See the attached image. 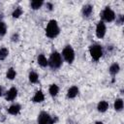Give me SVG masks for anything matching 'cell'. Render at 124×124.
Segmentation results:
<instances>
[{
    "label": "cell",
    "mask_w": 124,
    "mask_h": 124,
    "mask_svg": "<svg viewBox=\"0 0 124 124\" xmlns=\"http://www.w3.org/2000/svg\"><path fill=\"white\" fill-rule=\"evenodd\" d=\"M46 36L49 39L56 38L60 33V28L55 19H50L46 27Z\"/></svg>",
    "instance_id": "6da1fadb"
},
{
    "label": "cell",
    "mask_w": 124,
    "mask_h": 124,
    "mask_svg": "<svg viewBox=\"0 0 124 124\" xmlns=\"http://www.w3.org/2000/svg\"><path fill=\"white\" fill-rule=\"evenodd\" d=\"M47 61H48V66L52 70H57L62 66L63 58L61 56V53H59L58 51H53L50 54V56L47 59Z\"/></svg>",
    "instance_id": "7a4b0ae2"
},
{
    "label": "cell",
    "mask_w": 124,
    "mask_h": 124,
    "mask_svg": "<svg viewBox=\"0 0 124 124\" xmlns=\"http://www.w3.org/2000/svg\"><path fill=\"white\" fill-rule=\"evenodd\" d=\"M57 121L56 116H51L46 111H41L37 117V124H54Z\"/></svg>",
    "instance_id": "3957f363"
},
{
    "label": "cell",
    "mask_w": 124,
    "mask_h": 124,
    "mask_svg": "<svg viewBox=\"0 0 124 124\" xmlns=\"http://www.w3.org/2000/svg\"><path fill=\"white\" fill-rule=\"evenodd\" d=\"M115 13L110 7H106L100 14V17L103 22H112L115 20Z\"/></svg>",
    "instance_id": "277c9868"
},
{
    "label": "cell",
    "mask_w": 124,
    "mask_h": 124,
    "mask_svg": "<svg viewBox=\"0 0 124 124\" xmlns=\"http://www.w3.org/2000/svg\"><path fill=\"white\" fill-rule=\"evenodd\" d=\"M89 53L94 61H98L104 54L103 46L99 44H93L89 46Z\"/></svg>",
    "instance_id": "5b68a950"
},
{
    "label": "cell",
    "mask_w": 124,
    "mask_h": 124,
    "mask_svg": "<svg viewBox=\"0 0 124 124\" xmlns=\"http://www.w3.org/2000/svg\"><path fill=\"white\" fill-rule=\"evenodd\" d=\"M61 56L62 58L69 64H72L75 60V57H76V54H75V50L74 48L70 46V45H67L63 50H62V53H61Z\"/></svg>",
    "instance_id": "8992f818"
},
{
    "label": "cell",
    "mask_w": 124,
    "mask_h": 124,
    "mask_svg": "<svg viewBox=\"0 0 124 124\" xmlns=\"http://www.w3.org/2000/svg\"><path fill=\"white\" fill-rule=\"evenodd\" d=\"M96 36L97 38L99 39H103L106 35V32H107V27H106V24L105 22H103L102 20H100L97 25H96Z\"/></svg>",
    "instance_id": "52a82bcc"
},
{
    "label": "cell",
    "mask_w": 124,
    "mask_h": 124,
    "mask_svg": "<svg viewBox=\"0 0 124 124\" xmlns=\"http://www.w3.org/2000/svg\"><path fill=\"white\" fill-rule=\"evenodd\" d=\"M17 97V89L16 87H11L5 94V99L6 101H14L16 98Z\"/></svg>",
    "instance_id": "ba28073f"
},
{
    "label": "cell",
    "mask_w": 124,
    "mask_h": 124,
    "mask_svg": "<svg viewBox=\"0 0 124 124\" xmlns=\"http://www.w3.org/2000/svg\"><path fill=\"white\" fill-rule=\"evenodd\" d=\"M20 110H21V106L19 104H17V103L11 105L7 109L8 113L11 114V115H17L20 112Z\"/></svg>",
    "instance_id": "9c48e42d"
},
{
    "label": "cell",
    "mask_w": 124,
    "mask_h": 124,
    "mask_svg": "<svg viewBox=\"0 0 124 124\" xmlns=\"http://www.w3.org/2000/svg\"><path fill=\"white\" fill-rule=\"evenodd\" d=\"M78 92H79L78 87L76 86V85H73V86H71V87L68 89V91H67V98H69V99H74V98H76V97L78 96Z\"/></svg>",
    "instance_id": "30bf717a"
},
{
    "label": "cell",
    "mask_w": 124,
    "mask_h": 124,
    "mask_svg": "<svg viewBox=\"0 0 124 124\" xmlns=\"http://www.w3.org/2000/svg\"><path fill=\"white\" fill-rule=\"evenodd\" d=\"M93 13V6L91 4H85L83 7H82V10H81V14L84 17H89Z\"/></svg>",
    "instance_id": "8fae6325"
},
{
    "label": "cell",
    "mask_w": 124,
    "mask_h": 124,
    "mask_svg": "<svg viewBox=\"0 0 124 124\" xmlns=\"http://www.w3.org/2000/svg\"><path fill=\"white\" fill-rule=\"evenodd\" d=\"M44 100H45V95H44L42 90L37 91L34 94V96L32 97V102L33 103H42V102H44Z\"/></svg>",
    "instance_id": "7c38bea8"
},
{
    "label": "cell",
    "mask_w": 124,
    "mask_h": 124,
    "mask_svg": "<svg viewBox=\"0 0 124 124\" xmlns=\"http://www.w3.org/2000/svg\"><path fill=\"white\" fill-rule=\"evenodd\" d=\"M108 103L107 102V101H100L99 103H98V105H97V109H98V111L99 112H106L107 110H108Z\"/></svg>",
    "instance_id": "4fadbf2b"
},
{
    "label": "cell",
    "mask_w": 124,
    "mask_h": 124,
    "mask_svg": "<svg viewBox=\"0 0 124 124\" xmlns=\"http://www.w3.org/2000/svg\"><path fill=\"white\" fill-rule=\"evenodd\" d=\"M119 71H120V66H119V64L116 63V62L112 63V64L109 66V68H108V72H109V74H110L111 76L117 75V74L119 73Z\"/></svg>",
    "instance_id": "5bb4252c"
},
{
    "label": "cell",
    "mask_w": 124,
    "mask_h": 124,
    "mask_svg": "<svg viewBox=\"0 0 124 124\" xmlns=\"http://www.w3.org/2000/svg\"><path fill=\"white\" fill-rule=\"evenodd\" d=\"M123 107H124L123 99H121V98L115 99V101H114V103H113V108H114L116 111H121V110L123 109Z\"/></svg>",
    "instance_id": "9a60e30c"
},
{
    "label": "cell",
    "mask_w": 124,
    "mask_h": 124,
    "mask_svg": "<svg viewBox=\"0 0 124 124\" xmlns=\"http://www.w3.org/2000/svg\"><path fill=\"white\" fill-rule=\"evenodd\" d=\"M37 62L41 67H46L48 66V61L46 59V57L44 54H39L37 57Z\"/></svg>",
    "instance_id": "2e32d148"
},
{
    "label": "cell",
    "mask_w": 124,
    "mask_h": 124,
    "mask_svg": "<svg viewBox=\"0 0 124 124\" xmlns=\"http://www.w3.org/2000/svg\"><path fill=\"white\" fill-rule=\"evenodd\" d=\"M58 92H59V86H58L57 84H55V83L50 84V86H49V88H48V93H49V95H50L51 97H55V96H57Z\"/></svg>",
    "instance_id": "e0dca14e"
},
{
    "label": "cell",
    "mask_w": 124,
    "mask_h": 124,
    "mask_svg": "<svg viewBox=\"0 0 124 124\" xmlns=\"http://www.w3.org/2000/svg\"><path fill=\"white\" fill-rule=\"evenodd\" d=\"M44 5V2L42 0H33L30 2V7L32 10H39Z\"/></svg>",
    "instance_id": "ac0fdd59"
},
{
    "label": "cell",
    "mask_w": 124,
    "mask_h": 124,
    "mask_svg": "<svg viewBox=\"0 0 124 124\" xmlns=\"http://www.w3.org/2000/svg\"><path fill=\"white\" fill-rule=\"evenodd\" d=\"M16 76V70H15L13 67H11V68H9V69L7 70V73H6V78H7L8 79L13 80V79H15Z\"/></svg>",
    "instance_id": "d6986e66"
},
{
    "label": "cell",
    "mask_w": 124,
    "mask_h": 124,
    "mask_svg": "<svg viewBox=\"0 0 124 124\" xmlns=\"http://www.w3.org/2000/svg\"><path fill=\"white\" fill-rule=\"evenodd\" d=\"M28 79H29V81L31 83H37L38 80H39V76H38V74L36 72L31 71L29 73V75H28Z\"/></svg>",
    "instance_id": "ffe728a7"
},
{
    "label": "cell",
    "mask_w": 124,
    "mask_h": 124,
    "mask_svg": "<svg viewBox=\"0 0 124 124\" xmlns=\"http://www.w3.org/2000/svg\"><path fill=\"white\" fill-rule=\"evenodd\" d=\"M22 14H23V10H22V8H21V7H16V8H15V10L13 11V13H12V16H13L14 18H18Z\"/></svg>",
    "instance_id": "44dd1931"
},
{
    "label": "cell",
    "mask_w": 124,
    "mask_h": 124,
    "mask_svg": "<svg viewBox=\"0 0 124 124\" xmlns=\"http://www.w3.org/2000/svg\"><path fill=\"white\" fill-rule=\"evenodd\" d=\"M9 55V49L7 47H1L0 48V60H5Z\"/></svg>",
    "instance_id": "7402d4cb"
},
{
    "label": "cell",
    "mask_w": 124,
    "mask_h": 124,
    "mask_svg": "<svg viewBox=\"0 0 124 124\" xmlns=\"http://www.w3.org/2000/svg\"><path fill=\"white\" fill-rule=\"evenodd\" d=\"M6 33H7V24L3 20H1L0 21V38L5 36Z\"/></svg>",
    "instance_id": "603a6c76"
},
{
    "label": "cell",
    "mask_w": 124,
    "mask_h": 124,
    "mask_svg": "<svg viewBox=\"0 0 124 124\" xmlns=\"http://www.w3.org/2000/svg\"><path fill=\"white\" fill-rule=\"evenodd\" d=\"M115 19H116V23L119 24V25L124 23V16H123V15H117L115 16Z\"/></svg>",
    "instance_id": "cb8c5ba5"
},
{
    "label": "cell",
    "mask_w": 124,
    "mask_h": 124,
    "mask_svg": "<svg viewBox=\"0 0 124 124\" xmlns=\"http://www.w3.org/2000/svg\"><path fill=\"white\" fill-rule=\"evenodd\" d=\"M18 39H19V35H18V33H14V34L12 35V37H11L12 42H17Z\"/></svg>",
    "instance_id": "d4e9b609"
},
{
    "label": "cell",
    "mask_w": 124,
    "mask_h": 124,
    "mask_svg": "<svg viewBox=\"0 0 124 124\" xmlns=\"http://www.w3.org/2000/svg\"><path fill=\"white\" fill-rule=\"evenodd\" d=\"M46 7L47 8V10H48V11H52V10H53V8H54L53 4H52V3H50V2H46Z\"/></svg>",
    "instance_id": "484cf974"
},
{
    "label": "cell",
    "mask_w": 124,
    "mask_h": 124,
    "mask_svg": "<svg viewBox=\"0 0 124 124\" xmlns=\"http://www.w3.org/2000/svg\"><path fill=\"white\" fill-rule=\"evenodd\" d=\"M3 93H4V89H3V87L0 85V97L3 95Z\"/></svg>",
    "instance_id": "4316f807"
},
{
    "label": "cell",
    "mask_w": 124,
    "mask_h": 124,
    "mask_svg": "<svg viewBox=\"0 0 124 124\" xmlns=\"http://www.w3.org/2000/svg\"><path fill=\"white\" fill-rule=\"evenodd\" d=\"M95 124H104V123H103L102 121H96V122H95Z\"/></svg>",
    "instance_id": "83f0119b"
}]
</instances>
